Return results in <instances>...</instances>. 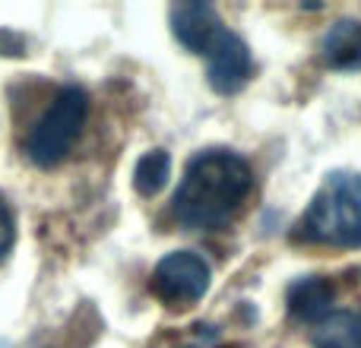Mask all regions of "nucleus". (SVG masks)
<instances>
[{
  "mask_svg": "<svg viewBox=\"0 0 361 348\" xmlns=\"http://www.w3.org/2000/svg\"><path fill=\"white\" fill-rule=\"evenodd\" d=\"M250 184V165L241 156L228 149H206L187 165L184 180L171 199V212L184 228H222L247 199Z\"/></svg>",
  "mask_w": 361,
  "mask_h": 348,
  "instance_id": "1",
  "label": "nucleus"
},
{
  "mask_svg": "<svg viewBox=\"0 0 361 348\" xmlns=\"http://www.w3.org/2000/svg\"><path fill=\"white\" fill-rule=\"evenodd\" d=\"M301 237L333 247H361V178L330 174L301 218Z\"/></svg>",
  "mask_w": 361,
  "mask_h": 348,
  "instance_id": "2",
  "label": "nucleus"
},
{
  "mask_svg": "<svg viewBox=\"0 0 361 348\" xmlns=\"http://www.w3.org/2000/svg\"><path fill=\"white\" fill-rule=\"evenodd\" d=\"M86 114H89V99L82 89L70 86L51 101V108L44 111V118L32 127L29 139H25V152L35 165L51 168L57 165L73 143L80 139L82 127H86Z\"/></svg>",
  "mask_w": 361,
  "mask_h": 348,
  "instance_id": "3",
  "label": "nucleus"
},
{
  "mask_svg": "<svg viewBox=\"0 0 361 348\" xmlns=\"http://www.w3.org/2000/svg\"><path fill=\"white\" fill-rule=\"evenodd\" d=\"M206 288H209V266L203 256L190 250H175L162 256L152 273V292L165 304H193L206 294Z\"/></svg>",
  "mask_w": 361,
  "mask_h": 348,
  "instance_id": "4",
  "label": "nucleus"
},
{
  "mask_svg": "<svg viewBox=\"0 0 361 348\" xmlns=\"http://www.w3.org/2000/svg\"><path fill=\"white\" fill-rule=\"evenodd\" d=\"M209 57V86L219 95H235L250 76V51L231 29H222L212 48L206 51Z\"/></svg>",
  "mask_w": 361,
  "mask_h": 348,
  "instance_id": "5",
  "label": "nucleus"
},
{
  "mask_svg": "<svg viewBox=\"0 0 361 348\" xmlns=\"http://www.w3.org/2000/svg\"><path fill=\"white\" fill-rule=\"evenodd\" d=\"M171 29H175L178 42L184 48H190L193 54H203L212 48V42L219 38V32L225 29L219 19L216 6L209 4H178L171 10Z\"/></svg>",
  "mask_w": 361,
  "mask_h": 348,
  "instance_id": "6",
  "label": "nucleus"
},
{
  "mask_svg": "<svg viewBox=\"0 0 361 348\" xmlns=\"http://www.w3.org/2000/svg\"><path fill=\"white\" fill-rule=\"evenodd\" d=\"M324 57L336 70L361 67V19H339L324 38Z\"/></svg>",
  "mask_w": 361,
  "mask_h": 348,
  "instance_id": "7",
  "label": "nucleus"
},
{
  "mask_svg": "<svg viewBox=\"0 0 361 348\" xmlns=\"http://www.w3.org/2000/svg\"><path fill=\"white\" fill-rule=\"evenodd\" d=\"M333 298H336V288L330 282L317 279V275H307V279H298L288 288V311L298 320H320L326 317Z\"/></svg>",
  "mask_w": 361,
  "mask_h": 348,
  "instance_id": "8",
  "label": "nucleus"
},
{
  "mask_svg": "<svg viewBox=\"0 0 361 348\" xmlns=\"http://www.w3.org/2000/svg\"><path fill=\"white\" fill-rule=\"evenodd\" d=\"M314 345L317 348H361V313L333 311L314 323Z\"/></svg>",
  "mask_w": 361,
  "mask_h": 348,
  "instance_id": "9",
  "label": "nucleus"
},
{
  "mask_svg": "<svg viewBox=\"0 0 361 348\" xmlns=\"http://www.w3.org/2000/svg\"><path fill=\"white\" fill-rule=\"evenodd\" d=\"M171 171V159L165 149H149L143 159L137 162V171H133V187L143 197H156L159 190L165 187Z\"/></svg>",
  "mask_w": 361,
  "mask_h": 348,
  "instance_id": "10",
  "label": "nucleus"
},
{
  "mask_svg": "<svg viewBox=\"0 0 361 348\" xmlns=\"http://www.w3.org/2000/svg\"><path fill=\"white\" fill-rule=\"evenodd\" d=\"M10 247H13V216L4 206V199H0V260L6 256Z\"/></svg>",
  "mask_w": 361,
  "mask_h": 348,
  "instance_id": "11",
  "label": "nucleus"
},
{
  "mask_svg": "<svg viewBox=\"0 0 361 348\" xmlns=\"http://www.w3.org/2000/svg\"><path fill=\"white\" fill-rule=\"evenodd\" d=\"M184 348H193V345H184Z\"/></svg>",
  "mask_w": 361,
  "mask_h": 348,
  "instance_id": "12",
  "label": "nucleus"
}]
</instances>
